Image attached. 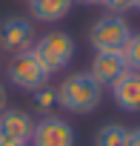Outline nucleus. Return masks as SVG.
Listing matches in <instances>:
<instances>
[{
	"mask_svg": "<svg viewBox=\"0 0 140 146\" xmlns=\"http://www.w3.org/2000/svg\"><path fill=\"white\" fill-rule=\"evenodd\" d=\"M134 3H137V0H103V6H106L112 15H126V12L134 9Z\"/></svg>",
	"mask_w": 140,
	"mask_h": 146,
	"instance_id": "obj_14",
	"label": "nucleus"
},
{
	"mask_svg": "<svg viewBox=\"0 0 140 146\" xmlns=\"http://www.w3.org/2000/svg\"><path fill=\"white\" fill-rule=\"evenodd\" d=\"M129 129L120 123H106L97 135H94V146H126Z\"/></svg>",
	"mask_w": 140,
	"mask_h": 146,
	"instance_id": "obj_11",
	"label": "nucleus"
},
{
	"mask_svg": "<svg viewBox=\"0 0 140 146\" xmlns=\"http://www.w3.org/2000/svg\"><path fill=\"white\" fill-rule=\"evenodd\" d=\"M100 98H103V86L89 72H75L57 86V103L69 112H77V115L94 112L100 106Z\"/></svg>",
	"mask_w": 140,
	"mask_h": 146,
	"instance_id": "obj_1",
	"label": "nucleus"
},
{
	"mask_svg": "<svg viewBox=\"0 0 140 146\" xmlns=\"http://www.w3.org/2000/svg\"><path fill=\"white\" fill-rule=\"evenodd\" d=\"M3 109H6V89L0 86V112H3Z\"/></svg>",
	"mask_w": 140,
	"mask_h": 146,
	"instance_id": "obj_18",
	"label": "nucleus"
},
{
	"mask_svg": "<svg viewBox=\"0 0 140 146\" xmlns=\"http://www.w3.org/2000/svg\"><path fill=\"white\" fill-rule=\"evenodd\" d=\"M32 95H34V106H37V109H52V106H57V89H52V86H40V89H34Z\"/></svg>",
	"mask_w": 140,
	"mask_h": 146,
	"instance_id": "obj_13",
	"label": "nucleus"
},
{
	"mask_svg": "<svg viewBox=\"0 0 140 146\" xmlns=\"http://www.w3.org/2000/svg\"><path fill=\"white\" fill-rule=\"evenodd\" d=\"M0 146H29V143H17V140H6V137H0Z\"/></svg>",
	"mask_w": 140,
	"mask_h": 146,
	"instance_id": "obj_16",
	"label": "nucleus"
},
{
	"mask_svg": "<svg viewBox=\"0 0 140 146\" xmlns=\"http://www.w3.org/2000/svg\"><path fill=\"white\" fill-rule=\"evenodd\" d=\"M129 37H131V29L123 20V15H106L94 20V26L89 29V43L94 52H123Z\"/></svg>",
	"mask_w": 140,
	"mask_h": 146,
	"instance_id": "obj_3",
	"label": "nucleus"
},
{
	"mask_svg": "<svg viewBox=\"0 0 140 146\" xmlns=\"http://www.w3.org/2000/svg\"><path fill=\"white\" fill-rule=\"evenodd\" d=\"M32 146H75V129L63 117H43L34 123L32 132Z\"/></svg>",
	"mask_w": 140,
	"mask_h": 146,
	"instance_id": "obj_5",
	"label": "nucleus"
},
{
	"mask_svg": "<svg viewBox=\"0 0 140 146\" xmlns=\"http://www.w3.org/2000/svg\"><path fill=\"white\" fill-rule=\"evenodd\" d=\"M126 146H140V126L129 132V137H126Z\"/></svg>",
	"mask_w": 140,
	"mask_h": 146,
	"instance_id": "obj_15",
	"label": "nucleus"
},
{
	"mask_svg": "<svg viewBox=\"0 0 140 146\" xmlns=\"http://www.w3.org/2000/svg\"><path fill=\"white\" fill-rule=\"evenodd\" d=\"M123 57H126L129 69L140 72V32H137V35H131V37L126 40V46H123Z\"/></svg>",
	"mask_w": 140,
	"mask_h": 146,
	"instance_id": "obj_12",
	"label": "nucleus"
},
{
	"mask_svg": "<svg viewBox=\"0 0 140 146\" xmlns=\"http://www.w3.org/2000/svg\"><path fill=\"white\" fill-rule=\"evenodd\" d=\"M129 72V63L123 57V52H94V63L89 75L100 83V86H112L117 78H123Z\"/></svg>",
	"mask_w": 140,
	"mask_h": 146,
	"instance_id": "obj_6",
	"label": "nucleus"
},
{
	"mask_svg": "<svg viewBox=\"0 0 140 146\" xmlns=\"http://www.w3.org/2000/svg\"><path fill=\"white\" fill-rule=\"evenodd\" d=\"M9 80L17 86V89H26V92H34L40 86H46L49 80V72L43 69V63L37 60L34 49H23V52H15V57L9 60Z\"/></svg>",
	"mask_w": 140,
	"mask_h": 146,
	"instance_id": "obj_4",
	"label": "nucleus"
},
{
	"mask_svg": "<svg viewBox=\"0 0 140 146\" xmlns=\"http://www.w3.org/2000/svg\"><path fill=\"white\" fill-rule=\"evenodd\" d=\"M75 3H83V6H100L103 0H75Z\"/></svg>",
	"mask_w": 140,
	"mask_h": 146,
	"instance_id": "obj_17",
	"label": "nucleus"
},
{
	"mask_svg": "<svg viewBox=\"0 0 140 146\" xmlns=\"http://www.w3.org/2000/svg\"><path fill=\"white\" fill-rule=\"evenodd\" d=\"M32 49H34L37 60L43 63V69L49 72V75L66 69L69 63H72V57H75V40H72V35H66V32H49Z\"/></svg>",
	"mask_w": 140,
	"mask_h": 146,
	"instance_id": "obj_2",
	"label": "nucleus"
},
{
	"mask_svg": "<svg viewBox=\"0 0 140 146\" xmlns=\"http://www.w3.org/2000/svg\"><path fill=\"white\" fill-rule=\"evenodd\" d=\"M34 40V29L29 20L23 17H9L0 23V49H6V52H23L29 49Z\"/></svg>",
	"mask_w": 140,
	"mask_h": 146,
	"instance_id": "obj_7",
	"label": "nucleus"
},
{
	"mask_svg": "<svg viewBox=\"0 0 140 146\" xmlns=\"http://www.w3.org/2000/svg\"><path fill=\"white\" fill-rule=\"evenodd\" d=\"M75 0H29V12L40 23H57L72 12Z\"/></svg>",
	"mask_w": 140,
	"mask_h": 146,
	"instance_id": "obj_10",
	"label": "nucleus"
},
{
	"mask_svg": "<svg viewBox=\"0 0 140 146\" xmlns=\"http://www.w3.org/2000/svg\"><path fill=\"white\" fill-rule=\"evenodd\" d=\"M112 98L123 112H140V72L129 69L112 83Z\"/></svg>",
	"mask_w": 140,
	"mask_h": 146,
	"instance_id": "obj_8",
	"label": "nucleus"
},
{
	"mask_svg": "<svg viewBox=\"0 0 140 146\" xmlns=\"http://www.w3.org/2000/svg\"><path fill=\"white\" fill-rule=\"evenodd\" d=\"M32 132H34V120L26 112H17V109H3L0 112V137L17 140V143H29Z\"/></svg>",
	"mask_w": 140,
	"mask_h": 146,
	"instance_id": "obj_9",
	"label": "nucleus"
},
{
	"mask_svg": "<svg viewBox=\"0 0 140 146\" xmlns=\"http://www.w3.org/2000/svg\"><path fill=\"white\" fill-rule=\"evenodd\" d=\"M134 9H137V12H140V0H137V3H134Z\"/></svg>",
	"mask_w": 140,
	"mask_h": 146,
	"instance_id": "obj_19",
	"label": "nucleus"
}]
</instances>
